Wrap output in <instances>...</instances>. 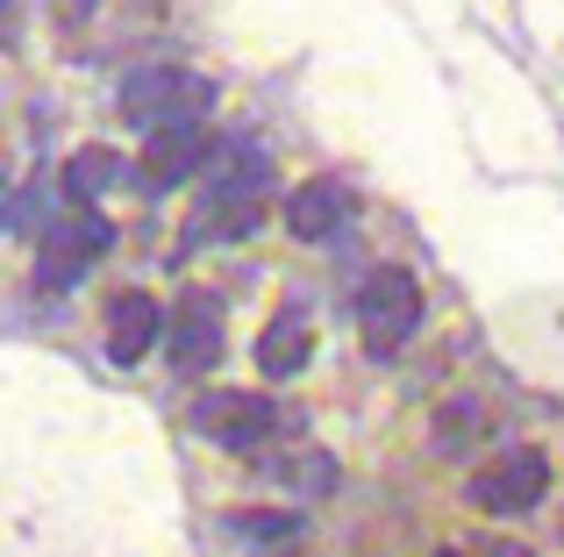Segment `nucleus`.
<instances>
[{
    "instance_id": "f3484780",
    "label": "nucleus",
    "mask_w": 564,
    "mask_h": 557,
    "mask_svg": "<svg viewBox=\"0 0 564 557\" xmlns=\"http://www.w3.org/2000/svg\"><path fill=\"white\" fill-rule=\"evenodd\" d=\"M486 557H536V550H522V544H494Z\"/></svg>"
},
{
    "instance_id": "ddd939ff",
    "label": "nucleus",
    "mask_w": 564,
    "mask_h": 557,
    "mask_svg": "<svg viewBox=\"0 0 564 557\" xmlns=\"http://www.w3.org/2000/svg\"><path fill=\"white\" fill-rule=\"evenodd\" d=\"M272 479L286 493H301V501H322V493L336 487V458H329V450H293V458L272 465Z\"/></svg>"
},
{
    "instance_id": "4468645a",
    "label": "nucleus",
    "mask_w": 564,
    "mask_h": 557,
    "mask_svg": "<svg viewBox=\"0 0 564 557\" xmlns=\"http://www.w3.org/2000/svg\"><path fill=\"white\" fill-rule=\"evenodd\" d=\"M229 536H243V544H258V550H286L293 536H301V515H279V507H236Z\"/></svg>"
},
{
    "instance_id": "20e7f679",
    "label": "nucleus",
    "mask_w": 564,
    "mask_h": 557,
    "mask_svg": "<svg viewBox=\"0 0 564 557\" xmlns=\"http://www.w3.org/2000/svg\"><path fill=\"white\" fill-rule=\"evenodd\" d=\"M108 251H115V222H108L100 208H72L65 222H57L51 237L36 243V286H43V293L79 286V278L94 272Z\"/></svg>"
},
{
    "instance_id": "412c9836",
    "label": "nucleus",
    "mask_w": 564,
    "mask_h": 557,
    "mask_svg": "<svg viewBox=\"0 0 564 557\" xmlns=\"http://www.w3.org/2000/svg\"><path fill=\"white\" fill-rule=\"evenodd\" d=\"M443 557H457V550H443Z\"/></svg>"
},
{
    "instance_id": "dca6fc26",
    "label": "nucleus",
    "mask_w": 564,
    "mask_h": 557,
    "mask_svg": "<svg viewBox=\"0 0 564 557\" xmlns=\"http://www.w3.org/2000/svg\"><path fill=\"white\" fill-rule=\"evenodd\" d=\"M94 8H100V0H51V14H57V22H65V29L94 22Z\"/></svg>"
},
{
    "instance_id": "f03ea898",
    "label": "nucleus",
    "mask_w": 564,
    "mask_h": 557,
    "mask_svg": "<svg viewBox=\"0 0 564 557\" xmlns=\"http://www.w3.org/2000/svg\"><path fill=\"white\" fill-rule=\"evenodd\" d=\"M215 108V79L207 72H186V65H151L137 79H122V114L137 129H186V122H207Z\"/></svg>"
},
{
    "instance_id": "f257e3e1",
    "label": "nucleus",
    "mask_w": 564,
    "mask_h": 557,
    "mask_svg": "<svg viewBox=\"0 0 564 557\" xmlns=\"http://www.w3.org/2000/svg\"><path fill=\"white\" fill-rule=\"evenodd\" d=\"M264 194H272V165L264 151L250 143H229L207 157V194L193 200V222H186V243H215V237H250L264 222Z\"/></svg>"
},
{
    "instance_id": "6e6552de",
    "label": "nucleus",
    "mask_w": 564,
    "mask_h": 557,
    "mask_svg": "<svg viewBox=\"0 0 564 557\" xmlns=\"http://www.w3.org/2000/svg\"><path fill=\"white\" fill-rule=\"evenodd\" d=\"M215 157V136H207V122H186V129H158L151 143H143V179L165 194V186L193 179V172Z\"/></svg>"
},
{
    "instance_id": "7ed1b4c3",
    "label": "nucleus",
    "mask_w": 564,
    "mask_h": 557,
    "mask_svg": "<svg viewBox=\"0 0 564 557\" xmlns=\"http://www.w3.org/2000/svg\"><path fill=\"white\" fill-rule=\"evenodd\" d=\"M422 329V286L408 265H372L358 286V336L372 358H400V343Z\"/></svg>"
},
{
    "instance_id": "1a4fd4ad",
    "label": "nucleus",
    "mask_w": 564,
    "mask_h": 557,
    "mask_svg": "<svg viewBox=\"0 0 564 557\" xmlns=\"http://www.w3.org/2000/svg\"><path fill=\"white\" fill-rule=\"evenodd\" d=\"M158 336H165V307L151 293H122L108 307V358L115 364H143L158 350Z\"/></svg>"
},
{
    "instance_id": "0eeeda50",
    "label": "nucleus",
    "mask_w": 564,
    "mask_h": 557,
    "mask_svg": "<svg viewBox=\"0 0 564 557\" xmlns=\"http://www.w3.org/2000/svg\"><path fill=\"white\" fill-rule=\"evenodd\" d=\"M165 350H172V372H186V379H200L207 364H221V315H215V301H186V307H172V321H165Z\"/></svg>"
},
{
    "instance_id": "39448f33",
    "label": "nucleus",
    "mask_w": 564,
    "mask_h": 557,
    "mask_svg": "<svg viewBox=\"0 0 564 557\" xmlns=\"http://www.w3.org/2000/svg\"><path fill=\"white\" fill-rule=\"evenodd\" d=\"M551 493V458L543 450H500V458H486L479 472L465 479V501L479 507V515H529V507Z\"/></svg>"
},
{
    "instance_id": "aec40b11",
    "label": "nucleus",
    "mask_w": 564,
    "mask_h": 557,
    "mask_svg": "<svg viewBox=\"0 0 564 557\" xmlns=\"http://www.w3.org/2000/svg\"><path fill=\"white\" fill-rule=\"evenodd\" d=\"M264 557H293V544H286V550H264Z\"/></svg>"
},
{
    "instance_id": "2eb2a0df",
    "label": "nucleus",
    "mask_w": 564,
    "mask_h": 557,
    "mask_svg": "<svg viewBox=\"0 0 564 557\" xmlns=\"http://www.w3.org/2000/svg\"><path fill=\"white\" fill-rule=\"evenodd\" d=\"M471 436H479V407H471V401H451L436 415V450H465Z\"/></svg>"
},
{
    "instance_id": "f8f14e48",
    "label": "nucleus",
    "mask_w": 564,
    "mask_h": 557,
    "mask_svg": "<svg viewBox=\"0 0 564 557\" xmlns=\"http://www.w3.org/2000/svg\"><path fill=\"white\" fill-rule=\"evenodd\" d=\"M122 172L129 165L108 151V143H86V151L65 157V200H72V208H100V200L122 186Z\"/></svg>"
},
{
    "instance_id": "9d476101",
    "label": "nucleus",
    "mask_w": 564,
    "mask_h": 557,
    "mask_svg": "<svg viewBox=\"0 0 564 557\" xmlns=\"http://www.w3.org/2000/svg\"><path fill=\"white\" fill-rule=\"evenodd\" d=\"M344 215H350V186L329 179V172L286 194V229H293L301 243H315V237H329V229H344Z\"/></svg>"
},
{
    "instance_id": "9b49d317",
    "label": "nucleus",
    "mask_w": 564,
    "mask_h": 557,
    "mask_svg": "<svg viewBox=\"0 0 564 557\" xmlns=\"http://www.w3.org/2000/svg\"><path fill=\"white\" fill-rule=\"evenodd\" d=\"M307 358H315V321H307L301 307H286V315L264 321V336H258V372H264V379L307 372Z\"/></svg>"
},
{
    "instance_id": "423d86ee",
    "label": "nucleus",
    "mask_w": 564,
    "mask_h": 557,
    "mask_svg": "<svg viewBox=\"0 0 564 557\" xmlns=\"http://www.w3.org/2000/svg\"><path fill=\"white\" fill-rule=\"evenodd\" d=\"M193 429H200L207 444H221V450H258L264 436L279 429V407L264 401V393H243V386L200 393V401H193Z\"/></svg>"
},
{
    "instance_id": "a211bd4d",
    "label": "nucleus",
    "mask_w": 564,
    "mask_h": 557,
    "mask_svg": "<svg viewBox=\"0 0 564 557\" xmlns=\"http://www.w3.org/2000/svg\"><path fill=\"white\" fill-rule=\"evenodd\" d=\"M0 222H8V179H0Z\"/></svg>"
},
{
    "instance_id": "6ab92c4d",
    "label": "nucleus",
    "mask_w": 564,
    "mask_h": 557,
    "mask_svg": "<svg viewBox=\"0 0 564 557\" xmlns=\"http://www.w3.org/2000/svg\"><path fill=\"white\" fill-rule=\"evenodd\" d=\"M8 8H14V0H0V29H8Z\"/></svg>"
}]
</instances>
